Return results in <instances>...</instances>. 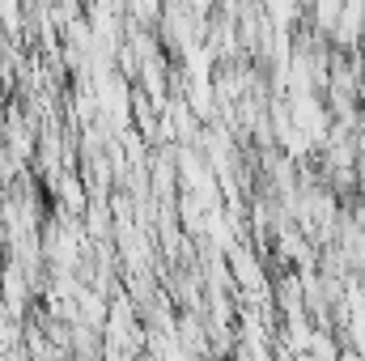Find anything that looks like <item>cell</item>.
Wrapping results in <instances>:
<instances>
[{
    "mask_svg": "<svg viewBox=\"0 0 365 361\" xmlns=\"http://www.w3.org/2000/svg\"><path fill=\"white\" fill-rule=\"evenodd\" d=\"M230 264H234V276L242 289H255V293L264 289V272H259V260L251 251H230Z\"/></svg>",
    "mask_w": 365,
    "mask_h": 361,
    "instance_id": "cell-1",
    "label": "cell"
}]
</instances>
